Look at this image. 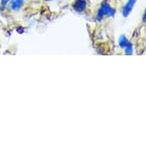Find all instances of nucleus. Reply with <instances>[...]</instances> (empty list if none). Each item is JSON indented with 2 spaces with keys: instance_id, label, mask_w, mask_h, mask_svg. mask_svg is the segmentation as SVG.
<instances>
[{
  "instance_id": "f257e3e1",
  "label": "nucleus",
  "mask_w": 146,
  "mask_h": 146,
  "mask_svg": "<svg viewBox=\"0 0 146 146\" xmlns=\"http://www.w3.org/2000/svg\"><path fill=\"white\" fill-rule=\"evenodd\" d=\"M73 7H74V9L78 13L84 12L87 8V1L86 0H76V1L74 2Z\"/></svg>"
},
{
  "instance_id": "f03ea898",
  "label": "nucleus",
  "mask_w": 146,
  "mask_h": 146,
  "mask_svg": "<svg viewBox=\"0 0 146 146\" xmlns=\"http://www.w3.org/2000/svg\"><path fill=\"white\" fill-rule=\"evenodd\" d=\"M23 5V0H13L11 3V8L13 11H18Z\"/></svg>"
},
{
  "instance_id": "7ed1b4c3",
  "label": "nucleus",
  "mask_w": 146,
  "mask_h": 146,
  "mask_svg": "<svg viewBox=\"0 0 146 146\" xmlns=\"http://www.w3.org/2000/svg\"><path fill=\"white\" fill-rule=\"evenodd\" d=\"M9 1H11V0H2L1 4H2V5H4V6H5V5H6Z\"/></svg>"
}]
</instances>
